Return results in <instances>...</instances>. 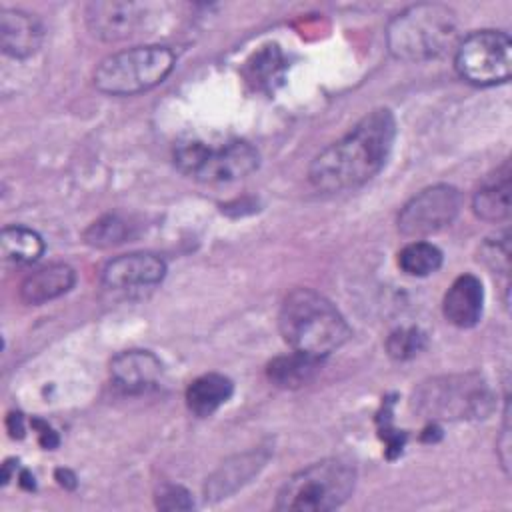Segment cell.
I'll list each match as a JSON object with an SVG mask.
<instances>
[{"label": "cell", "instance_id": "obj_21", "mask_svg": "<svg viewBox=\"0 0 512 512\" xmlns=\"http://www.w3.org/2000/svg\"><path fill=\"white\" fill-rule=\"evenodd\" d=\"M398 266L408 276H430L442 266V252L430 242L414 240L398 252Z\"/></svg>", "mask_w": 512, "mask_h": 512}, {"label": "cell", "instance_id": "obj_23", "mask_svg": "<svg viewBox=\"0 0 512 512\" xmlns=\"http://www.w3.org/2000/svg\"><path fill=\"white\" fill-rule=\"evenodd\" d=\"M426 346V334L420 328H398L386 340V350L394 360L414 358Z\"/></svg>", "mask_w": 512, "mask_h": 512}, {"label": "cell", "instance_id": "obj_10", "mask_svg": "<svg viewBox=\"0 0 512 512\" xmlns=\"http://www.w3.org/2000/svg\"><path fill=\"white\" fill-rule=\"evenodd\" d=\"M148 4L138 2H90L86 6V24L90 32L104 42L126 40L144 26Z\"/></svg>", "mask_w": 512, "mask_h": 512}, {"label": "cell", "instance_id": "obj_13", "mask_svg": "<svg viewBox=\"0 0 512 512\" xmlns=\"http://www.w3.org/2000/svg\"><path fill=\"white\" fill-rule=\"evenodd\" d=\"M44 38L40 20L34 14L16 8L0 12V44L2 52L12 58H28L36 54Z\"/></svg>", "mask_w": 512, "mask_h": 512}, {"label": "cell", "instance_id": "obj_14", "mask_svg": "<svg viewBox=\"0 0 512 512\" xmlns=\"http://www.w3.org/2000/svg\"><path fill=\"white\" fill-rule=\"evenodd\" d=\"M484 288L474 274L458 276L442 300L444 318L458 328H472L482 316Z\"/></svg>", "mask_w": 512, "mask_h": 512}, {"label": "cell", "instance_id": "obj_9", "mask_svg": "<svg viewBox=\"0 0 512 512\" xmlns=\"http://www.w3.org/2000/svg\"><path fill=\"white\" fill-rule=\"evenodd\" d=\"M462 206L460 192L450 184H434L414 194L398 214V230L420 238L452 224Z\"/></svg>", "mask_w": 512, "mask_h": 512}, {"label": "cell", "instance_id": "obj_8", "mask_svg": "<svg viewBox=\"0 0 512 512\" xmlns=\"http://www.w3.org/2000/svg\"><path fill=\"white\" fill-rule=\"evenodd\" d=\"M454 68L474 86L504 84L512 72V42L502 30H476L458 42Z\"/></svg>", "mask_w": 512, "mask_h": 512}, {"label": "cell", "instance_id": "obj_16", "mask_svg": "<svg viewBox=\"0 0 512 512\" xmlns=\"http://www.w3.org/2000/svg\"><path fill=\"white\" fill-rule=\"evenodd\" d=\"M474 214L486 222H504L510 218V164L504 162L488 176L472 198Z\"/></svg>", "mask_w": 512, "mask_h": 512}, {"label": "cell", "instance_id": "obj_2", "mask_svg": "<svg viewBox=\"0 0 512 512\" xmlns=\"http://www.w3.org/2000/svg\"><path fill=\"white\" fill-rule=\"evenodd\" d=\"M278 328L292 350L320 360L346 344L352 334L340 310L312 288H296L284 298Z\"/></svg>", "mask_w": 512, "mask_h": 512}, {"label": "cell", "instance_id": "obj_25", "mask_svg": "<svg viewBox=\"0 0 512 512\" xmlns=\"http://www.w3.org/2000/svg\"><path fill=\"white\" fill-rule=\"evenodd\" d=\"M86 242L92 246H112L126 238V224L114 216H106L98 222H94L86 230Z\"/></svg>", "mask_w": 512, "mask_h": 512}, {"label": "cell", "instance_id": "obj_30", "mask_svg": "<svg viewBox=\"0 0 512 512\" xmlns=\"http://www.w3.org/2000/svg\"><path fill=\"white\" fill-rule=\"evenodd\" d=\"M20 484H22L24 488H34V476H30L28 472H22V480H20Z\"/></svg>", "mask_w": 512, "mask_h": 512}, {"label": "cell", "instance_id": "obj_7", "mask_svg": "<svg viewBox=\"0 0 512 512\" xmlns=\"http://www.w3.org/2000/svg\"><path fill=\"white\" fill-rule=\"evenodd\" d=\"M260 156L254 146L242 140L210 146L202 140H184L174 150L178 170L198 182L224 184L234 182L258 168Z\"/></svg>", "mask_w": 512, "mask_h": 512}, {"label": "cell", "instance_id": "obj_1", "mask_svg": "<svg viewBox=\"0 0 512 512\" xmlns=\"http://www.w3.org/2000/svg\"><path fill=\"white\" fill-rule=\"evenodd\" d=\"M396 138V118L376 108L350 132L318 152L308 168L310 184L320 192H346L372 180L386 164Z\"/></svg>", "mask_w": 512, "mask_h": 512}, {"label": "cell", "instance_id": "obj_20", "mask_svg": "<svg viewBox=\"0 0 512 512\" xmlns=\"http://www.w3.org/2000/svg\"><path fill=\"white\" fill-rule=\"evenodd\" d=\"M260 460H258V454H244V456H238L236 462H228L222 466L220 472H216L208 486H206V492L210 496H216V498H222L226 496L228 492L236 490L238 486H242L244 482H248V478L258 472L260 468Z\"/></svg>", "mask_w": 512, "mask_h": 512}, {"label": "cell", "instance_id": "obj_28", "mask_svg": "<svg viewBox=\"0 0 512 512\" xmlns=\"http://www.w3.org/2000/svg\"><path fill=\"white\" fill-rule=\"evenodd\" d=\"M8 430H10V434L14 436V438H20L22 434H24V418H22V414H10L8 416Z\"/></svg>", "mask_w": 512, "mask_h": 512}, {"label": "cell", "instance_id": "obj_29", "mask_svg": "<svg viewBox=\"0 0 512 512\" xmlns=\"http://www.w3.org/2000/svg\"><path fill=\"white\" fill-rule=\"evenodd\" d=\"M56 478H58V482L62 484V486H68V488H74V476L68 472V470H58L56 472Z\"/></svg>", "mask_w": 512, "mask_h": 512}, {"label": "cell", "instance_id": "obj_27", "mask_svg": "<svg viewBox=\"0 0 512 512\" xmlns=\"http://www.w3.org/2000/svg\"><path fill=\"white\" fill-rule=\"evenodd\" d=\"M32 424L38 428V438H40V444L44 448H54L58 444V436H56V432L48 424H44L40 420H34Z\"/></svg>", "mask_w": 512, "mask_h": 512}, {"label": "cell", "instance_id": "obj_6", "mask_svg": "<svg viewBox=\"0 0 512 512\" xmlns=\"http://www.w3.org/2000/svg\"><path fill=\"white\" fill-rule=\"evenodd\" d=\"M412 406L430 420L484 418L492 410V392L478 374L442 376L422 382L414 390Z\"/></svg>", "mask_w": 512, "mask_h": 512}, {"label": "cell", "instance_id": "obj_5", "mask_svg": "<svg viewBox=\"0 0 512 512\" xmlns=\"http://www.w3.org/2000/svg\"><path fill=\"white\" fill-rule=\"evenodd\" d=\"M176 62L168 46H134L106 56L96 72L94 84L112 96H132L166 80Z\"/></svg>", "mask_w": 512, "mask_h": 512}, {"label": "cell", "instance_id": "obj_4", "mask_svg": "<svg viewBox=\"0 0 512 512\" xmlns=\"http://www.w3.org/2000/svg\"><path fill=\"white\" fill-rule=\"evenodd\" d=\"M356 470L350 462L328 458L292 474L276 496L278 510L326 512L342 506L354 492Z\"/></svg>", "mask_w": 512, "mask_h": 512}, {"label": "cell", "instance_id": "obj_3", "mask_svg": "<svg viewBox=\"0 0 512 512\" xmlns=\"http://www.w3.org/2000/svg\"><path fill=\"white\" fill-rule=\"evenodd\" d=\"M458 32L456 12L444 4L422 2L398 12L386 26L390 54L404 62H422L454 46Z\"/></svg>", "mask_w": 512, "mask_h": 512}, {"label": "cell", "instance_id": "obj_24", "mask_svg": "<svg viewBox=\"0 0 512 512\" xmlns=\"http://www.w3.org/2000/svg\"><path fill=\"white\" fill-rule=\"evenodd\" d=\"M480 260L494 272L508 274L510 270V236L508 232L488 238L478 252Z\"/></svg>", "mask_w": 512, "mask_h": 512}, {"label": "cell", "instance_id": "obj_11", "mask_svg": "<svg viewBox=\"0 0 512 512\" xmlns=\"http://www.w3.org/2000/svg\"><path fill=\"white\" fill-rule=\"evenodd\" d=\"M166 264L152 252H130L112 258L102 270V282L110 290H142L162 282Z\"/></svg>", "mask_w": 512, "mask_h": 512}, {"label": "cell", "instance_id": "obj_15", "mask_svg": "<svg viewBox=\"0 0 512 512\" xmlns=\"http://www.w3.org/2000/svg\"><path fill=\"white\" fill-rule=\"evenodd\" d=\"M76 282V272L62 262L42 266L28 274L20 284V298L26 304L38 306L50 302L72 290Z\"/></svg>", "mask_w": 512, "mask_h": 512}, {"label": "cell", "instance_id": "obj_19", "mask_svg": "<svg viewBox=\"0 0 512 512\" xmlns=\"http://www.w3.org/2000/svg\"><path fill=\"white\" fill-rule=\"evenodd\" d=\"M2 258L14 264H32L44 252V242L38 232L26 226H6L0 234Z\"/></svg>", "mask_w": 512, "mask_h": 512}, {"label": "cell", "instance_id": "obj_12", "mask_svg": "<svg viewBox=\"0 0 512 512\" xmlns=\"http://www.w3.org/2000/svg\"><path fill=\"white\" fill-rule=\"evenodd\" d=\"M114 384L126 392H144L162 378V362L148 350H124L110 362Z\"/></svg>", "mask_w": 512, "mask_h": 512}, {"label": "cell", "instance_id": "obj_26", "mask_svg": "<svg viewBox=\"0 0 512 512\" xmlns=\"http://www.w3.org/2000/svg\"><path fill=\"white\" fill-rule=\"evenodd\" d=\"M156 506L162 510H188L192 508V498L182 486H164L156 496Z\"/></svg>", "mask_w": 512, "mask_h": 512}, {"label": "cell", "instance_id": "obj_22", "mask_svg": "<svg viewBox=\"0 0 512 512\" xmlns=\"http://www.w3.org/2000/svg\"><path fill=\"white\" fill-rule=\"evenodd\" d=\"M246 80L256 88H268L282 72V54L278 46H264L246 64Z\"/></svg>", "mask_w": 512, "mask_h": 512}, {"label": "cell", "instance_id": "obj_18", "mask_svg": "<svg viewBox=\"0 0 512 512\" xmlns=\"http://www.w3.org/2000/svg\"><path fill=\"white\" fill-rule=\"evenodd\" d=\"M320 364H322L320 358L292 350L286 356L274 358L266 368V376L274 386L300 388L318 374Z\"/></svg>", "mask_w": 512, "mask_h": 512}, {"label": "cell", "instance_id": "obj_17", "mask_svg": "<svg viewBox=\"0 0 512 512\" xmlns=\"http://www.w3.org/2000/svg\"><path fill=\"white\" fill-rule=\"evenodd\" d=\"M234 392V384L224 374H202L190 382L186 388V406L198 418H206L214 414L222 404L230 400Z\"/></svg>", "mask_w": 512, "mask_h": 512}]
</instances>
